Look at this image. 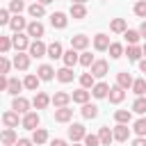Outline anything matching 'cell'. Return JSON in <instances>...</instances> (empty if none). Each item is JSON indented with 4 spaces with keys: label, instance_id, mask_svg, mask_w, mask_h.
<instances>
[{
    "label": "cell",
    "instance_id": "cell-1",
    "mask_svg": "<svg viewBox=\"0 0 146 146\" xmlns=\"http://www.w3.org/2000/svg\"><path fill=\"white\" fill-rule=\"evenodd\" d=\"M11 43H14V50L16 52H23V50H30V36L27 34H23V32H18V34H14L11 36Z\"/></svg>",
    "mask_w": 146,
    "mask_h": 146
},
{
    "label": "cell",
    "instance_id": "cell-2",
    "mask_svg": "<svg viewBox=\"0 0 146 146\" xmlns=\"http://www.w3.org/2000/svg\"><path fill=\"white\" fill-rule=\"evenodd\" d=\"M25 34H27V36H32L34 41H39V39L46 34V27H43V23H39V21H32V23H27V30H25Z\"/></svg>",
    "mask_w": 146,
    "mask_h": 146
},
{
    "label": "cell",
    "instance_id": "cell-3",
    "mask_svg": "<svg viewBox=\"0 0 146 146\" xmlns=\"http://www.w3.org/2000/svg\"><path fill=\"white\" fill-rule=\"evenodd\" d=\"M27 52H30V57H36V59H39V57H46V55H48V46L39 39V41H32V43H30V50H27Z\"/></svg>",
    "mask_w": 146,
    "mask_h": 146
},
{
    "label": "cell",
    "instance_id": "cell-4",
    "mask_svg": "<svg viewBox=\"0 0 146 146\" xmlns=\"http://www.w3.org/2000/svg\"><path fill=\"white\" fill-rule=\"evenodd\" d=\"M87 137V130H84V125L82 123H73L71 128H68V139L75 144V141H82Z\"/></svg>",
    "mask_w": 146,
    "mask_h": 146
},
{
    "label": "cell",
    "instance_id": "cell-5",
    "mask_svg": "<svg viewBox=\"0 0 146 146\" xmlns=\"http://www.w3.org/2000/svg\"><path fill=\"white\" fill-rule=\"evenodd\" d=\"M39 121H41V119H39L36 112H27V114H23V128H25V130H32V132H34V130L39 128Z\"/></svg>",
    "mask_w": 146,
    "mask_h": 146
},
{
    "label": "cell",
    "instance_id": "cell-6",
    "mask_svg": "<svg viewBox=\"0 0 146 146\" xmlns=\"http://www.w3.org/2000/svg\"><path fill=\"white\" fill-rule=\"evenodd\" d=\"M36 75L41 78V82H48V80H52V78H57V71L50 66V64H41L39 68H36Z\"/></svg>",
    "mask_w": 146,
    "mask_h": 146
},
{
    "label": "cell",
    "instance_id": "cell-7",
    "mask_svg": "<svg viewBox=\"0 0 146 146\" xmlns=\"http://www.w3.org/2000/svg\"><path fill=\"white\" fill-rule=\"evenodd\" d=\"M50 103H52V96H48L46 91H36V96H34V100H32V105H34L36 110H46Z\"/></svg>",
    "mask_w": 146,
    "mask_h": 146
},
{
    "label": "cell",
    "instance_id": "cell-8",
    "mask_svg": "<svg viewBox=\"0 0 146 146\" xmlns=\"http://www.w3.org/2000/svg\"><path fill=\"white\" fill-rule=\"evenodd\" d=\"M71 100H73V96L68 91H55V96H52V105L55 107H68Z\"/></svg>",
    "mask_w": 146,
    "mask_h": 146
},
{
    "label": "cell",
    "instance_id": "cell-9",
    "mask_svg": "<svg viewBox=\"0 0 146 146\" xmlns=\"http://www.w3.org/2000/svg\"><path fill=\"white\" fill-rule=\"evenodd\" d=\"M50 25H52V27H57V30H64V27L68 25L66 14H64V11H55V14H50Z\"/></svg>",
    "mask_w": 146,
    "mask_h": 146
},
{
    "label": "cell",
    "instance_id": "cell-10",
    "mask_svg": "<svg viewBox=\"0 0 146 146\" xmlns=\"http://www.w3.org/2000/svg\"><path fill=\"white\" fill-rule=\"evenodd\" d=\"M14 66L18 71H27L30 68V52H16L14 55Z\"/></svg>",
    "mask_w": 146,
    "mask_h": 146
},
{
    "label": "cell",
    "instance_id": "cell-11",
    "mask_svg": "<svg viewBox=\"0 0 146 146\" xmlns=\"http://www.w3.org/2000/svg\"><path fill=\"white\" fill-rule=\"evenodd\" d=\"M89 71H91V75H94V78H103V75H107L110 66H107V62H105V59H96V62H94V66H91Z\"/></svg>",
    "mask_w": 146,
    "mask_h": 146
},
{
    "label": "cell",
    "instance_id": "cell-12",
    "mask_svg": "<svg viewBox=\"0 0 146 146\" xmlns=\"http://www.w3.org/2000/svg\"><path fill=\"white\" fill-rule=\"evenodd\" d=\"M11 110L18 112V114H27V112H30V100L23 98V96H16L14 103H11Z\"/></svg>",
    "mask_w": 146,
    "mask_h": 146
},
{
    "label": "cell",
    "instance_id": "cell-13",
    "mask_svg": "<svg viewBox=\"0 0 146 146\" xmlns=\"http://www.w3.org/2000/svg\"><path fill=\"white\" fill-rule=\"evenodd\" d=\"M110 46H112V43H110V36H107V34H103V32H100V34H96V36H94V48H96L98 52L110 50Z\"/></svg>",
    "mask_w": 146,
    "mask_h": 146
},
{
    "label": "cell",
    "instance_id": "cell-14",
    "mask_svg": "<svg viewBox=\"0 0 146 146\" xmlns=\"http://www.w3.org/2000/svg\"><path fill=\"white\" fill-rule=\"evenodd\" d=\"M116 84H119V87H123V89L128 91V89H132L135 80H132V75H130L128 71H121V73H116Z\"/></svg>",
    "mask_w": 146,
    "mask_h": 146
},
{
    "label": "cell",
    "instance_id": "cell-15",
    "mask_svg": "<svg viewBox=\"0 0 146 146\" xmlns=\"http://www.w3.org/2000/svg\"><path fill=\"white\" fill-rule=\"evenodd\" d=\"M110 103H114V105H119V103H123V98H125V89L123 87H119V84H114L112 89H110Z\"/></svg>",
    "mask_w": 146,
    "mask_h": 146
},
{
    "label": "cell",
    "instance_id": "cell-16",
    "mask_svg": "<svg viewBox=\"0 0 146 146\" xmlns=\"http://www.w3.org/2000/svg\"><path fill=\"white\" fill-rule=\"evenodd\" d=\"M73 119V110L71 107H57L55 110V121L57 123H68Z\"/></svg>",
    "mask_w": 146,
    "mask_h": 146
},
{
    "label": "cell",
    "instance_id": "cell-17",
    "mask_svg": "<svg viewBox=\"0 0 146 146\" xmlns=\"http://www.w3.org/2000/svg\"><path fill=\"white\" fill-rule=\"evenodd\" d=\"M87 46H89V36H84V34H75V36H71V48H75V50H87Z\"/></svg>",
    "mask_w": 146,
    "mask_h": 146
},
{
    "label": "cell",
    "instance_id": "cell-18",
    "mask_svg": "<svg viewBox=\"0 0 146 146\" xmlns=\"http://www.w3.org/2000/svg\"><path fill=\"white\" fill-rule=\"evenodd\" d=\"M62 59H64V66H68V68H73L75 64H80V55H78V50H75V48L66 50Z\"/></svg>",
    "mask_w": 146,
    "mask_h": 146
},
{
    "label": "cell",
    "instance_id": "cell-19",
    "mask_svg": "<svg viewBox=\"0 0 146 146\" xmlns=\"http://www.w3.org/2000/svg\"><path fill=\"white\" fill-rule=\"evenodd\" d=\"M98 139H100V146H110L114 141V130H110L107 125H103L98 130Z\"/></svg>",
    "mask_w": 146,
    "mask_h": 146
},
{
    "label": "cell",
    "instance_id": "cell-20",
    "mask_svg": "<svg viewBox=\"0 0 146 146\" xmlns=\"http://www.w3.org/2000/svg\"><path fill=\"white\" fill-rule=\"evenodd\" d=\"M46 57H50V59H62V57H64L62 43H59V41H52V43L48 46V55H46Z\"/></svg>",
    "mask_w": 146,
    "mask_h": 146
},
{
    "label": "cell",
    "instance_id": "cell-21",
    "mask_svg": "<svg viewBox=\"0 0 146 146\" xmlns=\"http://www.w3.org/2000/svg\"><path fill=\"white\" fill-rule=\"evenodd\" d=\"M110 89H112V87H110L107 82H96V87L91 89V96H94V98H105V96H110Z\"/></svg>",
    "mask_w": 146,
    "mask_h": 146
},
{
    "label": "cell",
    "instance_id": "cell-22",
    "mask_svg": "<svg viewBox=\"0 0 146 146\" xmlns=\"http://www.w3.org/2000/svg\"><path fill=\"white\" fill-rule=\"evenodd\" d=\"M128 137H130V128H128L125 123H116V128H114V139H116V141H128Z\"/></svg>",
    "mask_w": 146,
    "mask_h": 146
},
{
    "label": "cell",
    "instance_id": "cell-23",
    "mask_svg": "<svg viewBox=\"0 0 146 146\" xmlns=\"http://www.w3.org/2000/svg\"><path fill=\"white\" fill-rule=\"evenodd\" d=\"M9 27L14 30V34H18V32L27 30V23H25V18L18 14V16H11V23H9Z\"/></svg>",
    "mask_w": 146,
    "mask_h": 146
},
{
    "label": "cell",
    "instance_id": "cell-24",
    "mask_svg": "<svg viewBox=\"0 0 146 146\" xmlns=\"http://www.w3.org/2000/svg\"><path fill=\"white\" fill-rule=\"evenodd\" d=\"M39 82H41V78H39V75H34V73H27V75H25V80H23L25 89H30V91H39Z\"/></svg>",
    "mask_w": 146,
    "mask_h": 146
},
{
    "label": "cell",
    "instance_id": "cell-25",
    "mask_svg": "<svg viewBox=\"0 0 146 146\" xmlns=\"http://www.w3.org/2000/svg\"><path fill=\"white\" fill-rule=\"evenodd\" d=\"M71 96H73V103L87 105V103H89V96H91V91H89V89H82V87H80V89H78V91H73Z\"/></svg>",
    "mask_w": 146,
    "mask_h": 146
},
{
    "label": "cell",
    "instance_id": "cell-26",
    "mask_svg": "<svg viewBox=\"0 0 146 146\" xmlns=\"http://www.w3.org/2000/svg\"><path fill=\"white\" fill-rule=\"evenodd\" d=\"M2 123H5V128H16L18 125V112H14V110L5 112L2 114Z\"/></svg>",
    "mask_w": 146,
    "mask_h": 146
},
{
    "label": "cell",
    "instance_id": "cell-27",
    "mask_svg": "<svg viewBox=\"0 0 146 146\" xmlns=\"http://www.w3.org/2000/svg\"><path fill=\"white\" fill-rule=\"evenodd\" d=\"M0 139H2V144H5V146H16V141H18V137H16L14 128H5Z\"/></svg>",
    "mask_w": 146,
    "mask_h": 146
},
{
    "label": "cell",
    "instance_id": "cell-28",
    "mask_svg": "<svg viewBox=\"0 0 146 146\" xmlns=\"http://www.w3.org/2000/svg\"><path fill=\"white\" fill-rule=\"evenodd\" d=\"M27 14H30V16L34 18V21H39V18H41V16L46 14V7H43L41 2H32V5L27 7Z\"/></svg>",
    "mask_w": 146,
    "mask_h": 146
},
{
    "label": "cell",
    "instance_id": "cell-29",
    "mask_svg": "<svg viewBox=\"0 0 146 146\" xmlns=\"http://www.w3.org/2000/svg\"><path fill=\"white\" fill-rule=\"evenodd\" d=\"M125 55H128V59H130V62H141L144 50H141L139 46H128V48H125Z\"/></svg>",
    "mask_w": 146,
    "mask_h": 146
},
{
    "label": "cell",
    "instance_id": "cell-30",
    "mask_svg": "<svg viewBox=\"0 0 146 146\" xmlns=\"http://www.w3.org/2000/svg\"><path fill=\"white\" fill-rule=\"evenodd\" d=\"M73 78H75V73H73V68H68V66H62L59 71H57V80L59 82H73Z\"/></svg>",
    "mask_w": 146,
    "mask_h": 146
},
{
    "label": "cell",
    "instance_id": "cell-31",
    "mask_svg": "<svg viewBox=\"0 0 146 146\" xmlns=\"http://www.w3.org/2000/svg\"><path fill=\"white\" fill-rule=\"evenodd\" d=\"M71 18H73V21L87 18V7H84V5H71Z\"/></svg>",
    "mask_w": 146,
    "mask_h": 146
},
{
    "label": "cell",
    "instance_id": "cell-32",
    "mask_svg": "<svg viewBox=\"0 0 146 146\" xmlns=\"http://www.w3.org/2000/svg\"><path fill=\"white\" fill-rule=\"evenodd\" d=\"M110 30H112V32H116V34H125V30H128L125 18H114V21L110 23Z\"/></svg>",
    "mask_w": 146,
    "mask_h": 146
},
{
    "label": "cell",
    "instance_id": "cell-33",
    "mask_svg": "<svg viewBox=\"0 0 146 146\" xmlns=\"http://www.w3.org/2000/svg\"><path fill=\"white\" fill-rule=\"evenodd\" d=\"M80 87H82V89H94V87H96V78L91 75V71L80 75Z\"/></svg>",
    "mask_w": 146,
    "mask_h": 146
},
{
    "label": "cell",
    "instance_id": "cell-34",
    "mask_svg": "<svg viewBox=\"0 0 146 146\" xmlns=\"http://www.w3.org/2000/svg\"><path fill=\"white\" fill-rule=\"evenodd\" d=\"M23 87H25V84H23L18 78H9V87H7V94H11V96L16 98V96H18V91H21Z\"/></svg>",
    "mask_w": 146,
    "mask_h": 146
},
{
    "label": "cell",
    "instance_id": "cell-35",
    "mask_svg": "<svg viewBox=\"0 0 146 146\" xmlns=\"http://www.w3.org/2000/svg\"><path fill=\"white\" fill-rule=\"evenodd\" d=\"M114 119H116V123H125V125H128V123L132 121V112H130V110H116V112H114Z\"/></svg>",
    "mask_w": 146,
    "mask_h": 146
},
{
    "label": "cell",
    "instance_id": "cell-36",
    "mask_svg": "<svg viewBox=\"0 0 146 146\" xmlns=\"http://www.w3.org/2000/svg\"><path fill=\"white\" fill-rule=\"evenodd\" d=\"M32 141H34L36 146H39V144H46V141H48V132H46L43 128H36V130L32 132Z\"/></svg>",
    "mask_w": 146,
    "mask_h": 146
},
{
    "label": "cell",
    "instance_id": "cell-37",
    "mask_svg": "<svg viewBox=\"0 0 146 146\" xmlns=\"http://www.w3.org/2000/svg\"><path fill=\"white\" fill-rule=\"evenodd\" d=\"M125 41H128V46H137V41L141 39V34H139V30H125Z\"/></svg>",
    "mask_w": 146,
    "mask_h": 146
},
{
    "label": "cell",
    "instance_id": "cell-38",
    "mask_svg": "<svg viewBox=\"0 0 146 146\" xmlns=\"http://www.w3.org/2000/svg\"><path fill=\"white\" fill-rule=\"evenodd\" d=\"M123 55H125L123 43H112V46H110V57H112V59H119V57H123Z\"/></svg>",
    "mask_w": 146,
    "mask_h": 146
},
{
    "label": "cell",
    "instance_id": "cell-39",
    "mask_svg": "<svg viewBox=\"0 0 146 146\" xmlns=\"http://www.w3.org/2000/svg\"><path fill=\"white\" fill-rule=\"evenodd\" d=\"M82 116H84V119H96V116H98V107L91 105V103L82 105Z\"/></svg>",
    "mask_w": 146,
    "mask_h": 146
},
{
    "label": "cell",
    "instance_id": "cell-40",
    "mask_svg": "<svg viewBox=\"0 0 146 146\" xmlns=\"http://www.w3.org/2000/svg\"><path fill=\"white\" fill-rule=\"evenodd\" d=\"M132 112H137V114H146V98H144V96H137V98H135V103H132Z\"/></svg>",
    "mask_w": 146,
    "mask_h": 146
},
{
    "label": "cell",
    "instance_id": "cell-41",
    "mask_svg": "<svg viewBox=\"0 0 146 146\" xmlns=\"http://www.w3.org/2000/svg\"><path fill=\"white\" fill-rule=\"evenodd\" d=\"M11 48H14V43H11V36L2 34V36H0V52H2V55H7Z\"/></svg>",
    "mask_w": 146,
    "mask_h": 146
},
{
    "label": "cell",
    "instance_id": "cell-42",
    "mask_svg": "<svg viewBox=\"0 0 146 146\" xmlns=\"http://www.w3.org/2000/svg\"><path fill=\"white\" fill-rule=\"evenodd\" d=\"M7 9H9L14 16H18V14L25 9V2H23V0H9V7H7Z\"/></svg>",
    "mask_w": 146,
    "mask_h": 146
},
{
    "label": "cell",
    "instance_id": "cell-43",
    "mask_svg": "<svg viewBox=\"0 0 146 146\" xmlns=\"http://www.w3.org/2000/svg\"><path fill=\"white\" fill-rule=\"evenodd\" d=\"M94 62H96V59H94V55H91V52H87V50H84V52H80V64H82L84 68H91V66H94Z\"/></svg>",
    "mask_w": 146,
    "mask_h": 146
},
{
    "label": "cell",
    "instance_id": "cell-44",
    "mask_svg": "<svg viewBox=\"0 0 146 146\" xmlns=\"http://www.w3.org/2000/svg\"><path fill=\"white\" fill-rule=\"evenodd\" d=\"M132 91H135L137 96H144V94H146V78H139V80H135V84H132Z\"/></svg>",
    "mask_w": 146,
    "mask_h": 146
},
{
    "label": "cell",
    "instance_id": "cell-45",
    "mask_svg": "<svg viewBox=\"0 0 146 146\" xmlns=\"http://www.w3.org/2000/svg\"><path fill=\"white\" fill-rule=\"evenodd\" d=\"M132 130L139 135V137H146V119L141 116V119H137L135 121V125H132Z\"/></svg>",
    "mask_w": 146,
    "mask_h": 146
},
{
    "label": "cell",
    "instance_id": "cell-46",
    "mask_svg": "<svg viewBox=\"0 0 146 146\" xmlns=\"http://www.w3.org/2000/svg\"><path fill=\"white\" fill-rule=\"evenodd\" d=\"M135 16L146 18V0H137L135 2Z\"/></svg>",
    "mask_w": 146,
    "mask_h": 146
},
{
    "label": "cell",
    "instance_id": "cell-47",
    "mask_svg": "<svg viewBox=\"0 0 146 146\" xmlns=\"http://www.w3.org/2000/svg\"><path fill=\"white\" fill-rule=\"evenodd\" d=\"M11 64H14V62H9V59L2 55V59H0V75H7L9 68H11Z\"/></svg>",
    "mask_w": 146,
    "mask_h": 146
},
{
    "label": "cell",
    "instance_id": "cell-48",
    "mask_svg": "<svg viewBox=\"0 0 146 146\" xmlns=\"http://www.w3.org/2000/svg\"><path fill=\"white\" fill-rule=\"evenodd\" d=\"M82 141H84V146H100V139H98V135H89V132H87V137H84Z\"/></svg>",
    "mask_w": 146,
    "mask_h": 146
},
{
    "label": "cell",
    "instance_id": "cell-49",
    "mask_svg": "<svg viewBox=\"0 0 146 146\" xmlns=\"http://www.w3.org/2000/svg\"><path fill=\"white\" fill-rule=\"evenodd\" d=\"M9 23H11L9 9H0V25H9Z\"/></svg>",
    "mask_w": 146,
    "mask_h": 146
},
{
    "label": "cell",
    "instance_id": "cell-50",
    "mask_svg": "<svg viewBox=\"0 0 146 146\" xmlns=\"http://www.w3.org/2000/svg\"><path fill=\"white\" fill-rule=\"evenodd\" d=\"M132 146H146V137H137V139H132Z\"/></svg>",
    "mask_w": 146,
    "mask_h": 146
},
{
    "label": "cell",
    "instance_id": "cell-51",
    "mask_svg": "<svg viewBox=\"0 0 146 146\" xmlns=\"http://www.w3.org/2000/svg\"><path fill=\"white\" fill-rule=\"evenodd\" d=\"M32 144H34L32 139H18L16 141V146H32Z\"/></svg>",
    "mask_w": 146,
    "mask_h": 146
},
{
    "label": "cell",
    "instance_id": "cell-52",
    "mask_svg": "<svg viewBox=\"0 0 146 146\" xmlns=\"http://www.w3.org/2000/svg\"><path fill=\"white\" fill-rule=\"evenodd\" d=\"M50 146H68V144H66L64 139H52V141H50Z\"/></svg>",
    "mask_w": 146,
    "mask_h": 146
},
{
    "label": "cell",
    "instance_id": "cell-53",
    "mask_svg": "<svg viewBox=\"0 0 146 146\" xmlns=\"http://www.w3.org/2000/svg\"><path fill=\"white\" fill-rule=\"evenodd\" d=\"M139 34H141V36H144V39H146V21H144V23H141V25H139Z\"/></svg>",
    "mask_w": 146,
    "mask_h": 146
},
{
    "label": "cell",
    "instance_id": "cell-54",
    "mask_svg": "<svg viewBox=\"0 0 146 146\" xmlns=\"http://www.w3.org/2000/svg\"><path fill=\"white\" fill-rule=\"evenodd\" d=\"M139 71H141V73H146V57L139 62Z\"/></svg>",
    "mask_w": 146,
    "mask_h": 146
},
{
    "label": "cell",
    "instance_id": "cell-55",
    "mask_svg": "<svg viewBox=\"0 0 146 146\" xmlns=\"http://www.w3.org/2000/svg\"><path fill=\"white\" fill-rule=\"evenodd\" d=\"M84 2H87V0H73L71 5H84Z\"/></svg>",
    "mask_w": 146,
    "mask_h": 146
},
{
    "label": "cell",
    "instance_id": "cell-56",
    "mask_svg": "<svg viewBox=\"0 0 146 146\" xmlns=\"http://www.w3.org/2000/svg\"><path fill=\"white\" fill-rule=\"evenodd\" d=\"M36 2H41V5H43V7H46V5H50V2H52V0H36Z\"/></svg>",
    "mask_w": 146,
    "mask_h": 146
},
{
    "label": "cell",
    "instance_id": "cell-57",
    "mask_svg": "<svg viewBox=\"0 0 146 146\" xmlns=\"http://www.w3.org/2000/svg\"><path fill=\"white\" fill-rule=\"evenodd\" d=\"M141 50H144V57H146V43H144V48H141Z\"/></svg>",
    "mask_w": 146,
    "mask_h": 146
},
{
    "label": "cell",
    "instance_id": "cell-58",
    "mask_svg": "<svg viewBox=\"0 0 146 146\" xmlns=\"http://www.w3.org/2000/svg\"><path fill=\"white\" fill-rule=\"evenodd\" d=\"M73 146H80V144H78V141H75V144H73Z\"/></svg>",
    "mask_w": 146,
    "mask_h": 146
},
{
    "label": "cell",
    "instance_id": "cell-59",
    "mask_svg": "<svg viewBox=\"0 0 146 146\" xmlns=\"http://www.w3.org/2000/svg\"><path fill=\"white\" fill-rule=\"evenodd\" d=\"M23 2H25V0H23Z\"/></svg>",
    "mask_w": 146,
    "mask_h": 146
}]
</instances>
